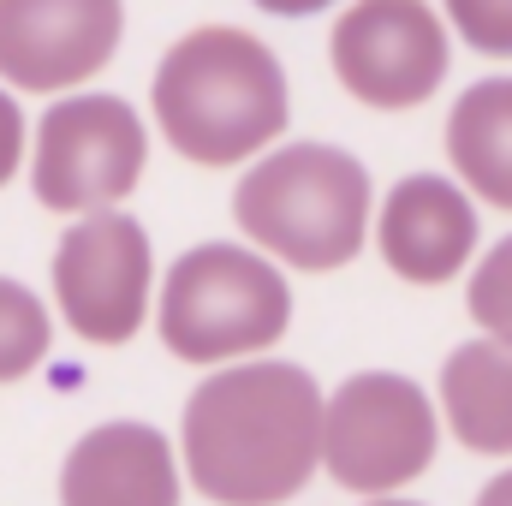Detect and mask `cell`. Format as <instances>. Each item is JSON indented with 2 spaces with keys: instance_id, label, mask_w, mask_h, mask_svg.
<instances>
[{
  "instance_id": "cell-1",
  "label": "cell",
  "mask_w": 512,
  "mask_h": 506,
  "mask_svg": "<svg viewBox=\"0 0 512 506\" xmlns=\"http://www.w3.org/2000/svg\"><path fill=\"white\" fill-rule=\"evenodd\" d=\"M328 399L304 364H221L185 399V477L215 506H280L322 465Z\"/></svg>"
},
{
  "instance_id": "cell-2",
  "label": "cell",
  "mask_w": 512,
  "mask_h": 506,
  "mask_svg": "<svg viewBox=\"0 0 512 506\" xmlns=\"http://www.w3.org/2000/svg\"><path fill=\"white\" fill-rule=\"evenodd\" d=\"M149 114L191 167H239L280 143L292 120L286 66L251 30L197 24L161 54Z\"/></svg>"
},
{
  "instance_id": "cell-3",
  "label": "cell",
  "mask_w": 512,
  "mask_h": 506,
  "mask_svg": "<svg viewBox=\"0 0 512 506\" xmlns=\"http://www.w3.org/2000/svg\"><path fill=\"white\" fill-rule=\"evenodd\" d=\"M370 173L334 143H280L233 191V221L262 256L304 274L358 262L370 239Z\"/></svg>"
},
{
  "instance_id": "cell-4",
  "label": "cell",
  "mask_w": 512,
  "mask_h": 506,
  "mask_svg": "<svg viewBox=\"0 0 512 506\" xmlns=\"http://www.w3.org/2000/svg\"><path fill=\"white\" fill-rule=\"evenodd\" d=\"M155 328L179 364L262 358L292 328V286L274 268V256L209 239L167 268Z\"/></svg>"
},
{
  "instance_id": "cell-5",
  "label": "cell",
  "mask_w": 512,
  "mask_h": 506,
  "mask_svg": "<svg viewBox=\"0 0 512 506\" xmlns=\"http://www.w3.org/2000/svg\"><path fill=\"white\" fill-rule=\"evenodd\" d=\"M441 411L411 376L358 370L328 393L322 417V471L352 495H393L435 465Z\"/></svg>"
},
{
  "instance_id": "cell-6",
  "label": "cell",
  "mask_w": 512,
  "mask_h": 506,
  "mask_svg": "<svg viewBox=\"0 0 512 506\" xmlns=\"http://www.w3.org/2000/svg\"><path fill=\"white\" fill-rule=\"evenodd\" d=\"M143 167H149V131L137 108L108 90H78L60 96L36 126L30 191L54 215H96L126 203Z\"/></svg>"
},
{
  "instance_id": "cell-7",
  "label": "cell",
  "mask_w": 512,
  "mask_h": 506,
  "mask_svg": "<svg viewBox=\"0 0 512 506\" xmlns=\"http://www.w3.org/2000/svg\"><path fill=\"white\" fill-rule=\"evenodd\" d=\"M328 60L352 102L405 114L447 84L453 42L429 0H352L328 36Z\"/></svg>"
},
{
  "instance_id": "cell-8",
  "label": "cell",
  "mask_w": 512,
  "mask_h": 506,
  "mask_svg": "<svg viewBox=\"0 0 512 506\" xmlns=\"http://www.w3.org/2000/svg\"><path fill=\"white\" fill-rule=\"evenodd\" d=\"M149 286H155V245L143 221H131L120 209H96L60 233L54 304L78 340L126 346L149 322Z\"/></svg>"
},
{
  "instance_id": "cell-9",
  "label": "cell",
  "mask_w": 512,
  "mask_h": 506,
  "mask_svg": "<svg viewBox=\"0 0 512 506\" xmlns=\"http://www.w3.org/2000/svg\"><path fill=\"white\" fill-rule=\"evenodd\" d=\"M126 36V0H0V78L30 96L90 84Z\"/></svg>"
},
{
  "instance_id": "cell-10",
  "label": "cell",
  "mask_w": 512,
  "mask_h": 506,
  "mask_svg": "<svg viewBox=\"0 0 512 506\" xmlns=\"http://www.w3.org/2000/svg\"><path fill=\"white\" fill-rule=\"evenodd\" d=\"M376 251L411 286H447L477 251V203L447 173H405L382 197Z\"/></svg>"
},
{
  "instance_id": "cell-11",
  "label": "cell",
  "mask_w": 512,
  "mask_h": 506,
  "mask_svg": "<svg viewBox=\"0 0 512 506\" xmlns=\"http://www.w3.org/2000/svg\"><path fill=\"white\" fill-rule=\"evenodd\" d=\"M60 506H179V453L155 423H102L60 465Z\"/></svg>"
},
{
  "instance_id": "cell-12",
  "label": "cell",
  "mask_w": 512,
  "mask_h": 506,
  "mask_svg": "<svg viewBox=\"0 0 512 506\" xmlns=\"http://www.w3.org/2000/svg\"><path fill=\"white\" fill-rule=\"evenodd\" d=\"M441 417L465 453L512 459V346L483 334L441 364Z\"/></svg>"
},
{
  "instance_id": "cell-13",
  "label": "cell",
  "mask_w": 512,
  "mask_h": 506,
  "mask_svg": "<svg viewBox=\"0 0 512 506\" xmlns=\"http://www.w3.org/2000/svg\"><path fill=\"white\" fill-rule=\"evenodd\" d=\"M447 161L471 197L512 215V78H477L453 102Z\"/></svg>"
},
{
  "instance_id": "cell-14",
  "label": "cell",
  "mask_w": 512,
  "mask_h": 506,
  "mask_svg": "<svg viewBox=\"0 0 512 506\" xmlns=\"http://www.w3.org/2000/svg\"><path fill=\"white\" fill-rule=\"evenodd\" d=\"M48 346H54V322H48L42 298L24 280L0 274V387L42 370Z\"/></svg>"
},
{
  "instance_id": "cell-15",
  "label": "cell",
  "mask_w": 512,
  "mask_h": 506,
  "mask_svg": "<svg viewBox=\"0 0 512 506\" xmlns=\"http://www.w3.org/2000/svg\"><path fill=\"white\" fill-rule=\"evenodd\" d=\"M465 310L483 334L507 340L512 346V233L471 268V286H465Z\"/></svg>"
},
{
  "instance_id": "cell-16",
  "label": "cell",
  "mask_w": 512,
  "mask_h": 506,
  "mask_svg": "<svg viewBox=\"0 0 512 506\" xmlns=\"http://www.w3.org/2000/svg\"><path fill=\"white\" fill-rule=\"evenodd\" d=\"M447 24L489 60H512V0H441Z\"/></svg>"
},
{
  "instance_id": "cell-17",
  "label": "cell",
  "mask_w": 512,
  "mask_h": 506,
  "mask_svg": "<svg viewBox=\"0 0 512 506\" xmlns=\"http://www.w3.org/2000/svg\"><path fill=\"white\" fill-rule=\"evenodd\" d=\"M18 167H24V114H18V102L0 90V191L12 185Z\"/></svg>"
},
{
  "instance_id": "cell-18",
  "label": "cell",
  "mask_w": 512,
  "mask_h": 506,
  "mask_svg": "<svg viewBox=\"0 0 512 506\" xmlns=\"http://www.w3.org/2000/svg\"><path fill=\"white\" fill-rule=\"evenodd\" d=\"M256 12H268V18H316V12H328V6H340V0H251Z\"/></svg>"
},
{
  "instance_id": "cell-19",
  "label": "cell",
  "mask_w": 512,
  "mask_h": 506,
  "mask_svg": "<svg viewBox=\"0 0 512 506\" xmlns=\"http://www.w3.org/2000/svg\"><path fill=\"white\" fill-rule=\"evenodd\" d=\"M477 506H512V471H501V477L477 495Z\"/></svg>"
},
{
  "instance_id": "cell-20",
  "label": "cell",
  "mask_w": 512,
  "mask_h": 506,
  "mask_svg": "<svg viewBox=\"0 0 512 506\" xmlns=\"http://www.w3.org/2000/svg\"><path fill=\"white\" fill-rule=\"evenodd\" d=\"M370 506H423V501H393V495H376Z\"/></svg>"
}]
</instances>
